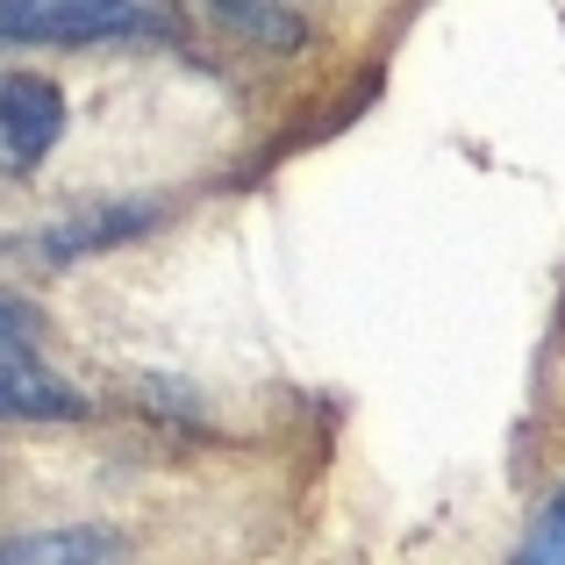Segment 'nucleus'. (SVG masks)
Returning <instances> with one entry per match:
<instances>
[{
	"mask_svg": "<svg viewBox=\"0 0 565 565\" xmlns=\"http://www.w3.org/2000/svg\"><path fill=\"white\" fill-rule=\"evenodd\" d=\"M65 129V94L36 72H0V172H36Z\"/></svg>",
	"mask_w": 565,
	"mask_h": 565,
	"instance_id": "7ed1b4c3",
	"label": "nucleus"
},
{
	"mask_svg": "<svg viewBox=\"0 0 565 565\" xmlns=\"http://www.w3.org/2000/svg\"><path fill=\"white\" fill-rule=\"evenodd\" d=\"M515 565H565V487H558L552 501H544L537 530L515 544Z\"/></svg>",
	"mask_w": 565,
	"mask_h": 565,
	"instance_id": "423d86ee",
	"label": "nucleus"
},
{
	"mask_svg": "<svg viewBox=\"0 0 565 565\" xmlns=\"http://www.w3.org/2000/svg\"><path fill=\"white\" fill-rule=\"evenodd\" d=\"M215 14H222L230 29H250L265 51H301V36H308L301 14H279L273 0H215Z\"/></svg>",
	"mask_w": 565,
	"mask_h": 565,
	"instance_id": "39448f33",
	"label": "nucleus"
},
{
	"mask_svg": "<svg viewBox=\"0 0 565 565\" xmlns=\"http://www.w3.org/2000/svg\"><path fill=\"white\" fill-rule=\"evenodd\" d=\"M0 565H129V544L100 523H65V530H29L0 544Z\"/></svg>",
	"mask_w": 565,
	"mask_h": 565,
	"instance_id": "20e7f679",
	"label": "nucleus"
},
{
	"mask_svg": "<svg viewBox=\"0 0 565 565\" xmlns=\"http://www.w3.org/2000/svg\"><path fill=\"white\" fill-rule=\"evenodd\" d=\"M0 415H36V423L86 415V394H72V386L43 365L22 308H8V301H0Z\"/></svg>",
	"mask_w": 565,
	"mask_h": 565,
	"instance_id": "f03ea898",
	"label": "nucleus"
},
{
	"mask_svg": "<svg viewBox=\"0 0 565 565\" xmlns=\"http://www.w3.org/2000/svg\"><path fill=\"white\" fill-rule=\"evenodd\" d=\"M186 14L172 0H0V43L86 51V43H180Z\"/></svg>",
	"mask_w": 565,
	"mask_h": 565,
	"instance_id": "f257e3e1",
	"label": "nucleus"
}]
</instances>
